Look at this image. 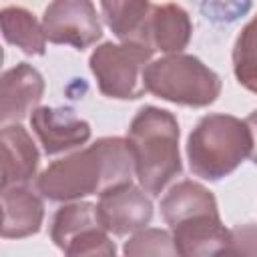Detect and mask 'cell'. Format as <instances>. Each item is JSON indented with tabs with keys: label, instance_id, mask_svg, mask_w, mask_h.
Wrapping results in <instances>:
<instances>
[{
	"label": "cell",
	"instance_id": "obj_20",
	"mask_svg": "<svg viewBox=\"0 0 257 257\" xmlns=\"http://www.w3.org/2000/svg\"><path fill=\"white\" fill-rule=\"evenodd\" d=\"M225 255H257V225L233 227Z\"/></svg>",
	"mask_w": 257,
	"mask_h": 257
},
{
	"label": "cell",
	"instance_id": "obj_9",
	"mask_svg": "<svg viewBox=\"0 0 257 257\" xmlns=\"http://www.w3.org/2000/svg\"><path fill=\"white\" fill-rule=\"evenodd\" d=\"M30 124L46 155L78 149L90 139V124L78 118L70 108L38 106L32 110Z\"/></svg>",
	"mask_w": 257,
	"mask_h": 257
},
{
	"label": "cell",
	"instance_id": "obj_8",
	"mask_svg": "<svg viewBox=\"0 0 257 257\" xmlns=\"http://www.w3.org/2000/svg\"><path fill=\"white\" fill-rule=\"evenodd\" d=\"M96 213L102 227L112 235H128L145 229L153 219V203L143 187L133 183L108 189L98 195Z\"/></svg>",
	"mask_w": 257,
	"mask_h": 257
},
{
	"label": "cell",
	"instance_id": "obj_11",
	"mask_svg": "<svg viewBox=\"0 0 257 257\" xmlns=\"http://www.w3.org/2000/svg\"><path fill=\"white\" fill-rule=\"evenodd\" d=\"M193 34V24L189 14L177 4H159L151 8L147 18L141 44L153 52L177 54L187 48Z\"/></svg>",
	"mask_w": 257,
	"mask_h": 257
},
{
	"label": "cell",
	"instance_id": "obj_1",
	"mask_svg": "<svg viewBox=\"0 0 257 257\" xmlns=\"http://www.w3.org/2000/svg\"><path fill=\"white\" fill-rule=\"evenodd\" d=\"M135 171L126 139L104 137L82 151L50 163L36 179V189L48 201H76L131 183Z\"/></svg>",
	"mask_w": 257,
	"mask_h": 257
},
{
	"label": "cell",
	"instance_id": "obj_13",
	"mask_svg": "<svg viewBox=\"0 0 257 257\" xmlns=\"http://www.w3.org/2000/svg\"><path fill=\"white\" fill-rule=\"evenodd\" d=\"M44 219L42 199L28 185L2 187V229L4 239H22L40 231Z\"/></svg>",
	"mask_w": 257,
	"mask_h": 257
},
{
	"label": "cell",
	"instance_id": "obj_15",
	"mask_svg": "<svg viewBox=\"0 0 257 257\" xmlns=\"http://www.w3.org/2000/svg\"><path fill=\"white\" fill-rule=\"evenodd\" d=\"M205 213H219L217 201L209 189L195 181H181L173 185L161 199V215L169 227Z\"/></svg>",
	"mask_w": 257,
	"mask_h": 257
},
{
	"label": "cell",
	"instance_id": "obj_5",
	"mask_svg": "<svg viewBox=\"0 0 257 257\" xmlns=\"http://www.w3.org/2000/svg\"><path fill=\"white\" fill-rule=\"evenodd\" d=\"M153 50L137 42H104L90 54V70L98 90L108 98H141L145 88L143 72L151 62Z\"/></svg>",
	"mask_w": 257,
	"mask_h": 257
},
{
	"label": "cell",
	"instance_id": "obj_12",
	"mask_svg": "<svg viewBox=\"0 0 257 257\" xmlns=\"http://www.w3.org/2000/svg\"><path fill=\"white\" fill-rule=\"evenodd\" d=\"M173 229V245L177 255H225L229 245V229L223 227L219 213H205L177 223Z\"/></svg>",
	"mask_w": 257,
	"mask_h": 257
},
{
	"label": "cell",
	"instance_id": "obj_18",
	"mask_svg": "<svg viewBox=\"0 0 257 257\" xmlns=\"http://www.w3.org/2000/svg\"><path fill=\"white\" fill-rule=\"evenodd\" d=\"M233 70L241 86L257 74V16L243 26L233 46Z\"/></svg>",
	"mask_w": 257,
	"mask_h": 257
},
{
	"label": "cell",
	"instance_id": "obj_7",
	"mask_svg": "<svg viewBox=\"0 0 257 257\" xmlns=\"http://www.w3.org/2000/svg\"><path fill=\"white\" fill-rule=\"evenodd\" d=\"M46 40L70 44L78 50L92 46L102 36L96 8L90 0H52L42 16Z\"/></svg>",
	"mask_w": 257,
	"mask_h": 257
},
{
	"label": "cell",
	"instance_id": "obj_2",
	"mask_svg": "<svg viewBox=\"0 0 257 257\" xmlns=\"http://www.w3.org/2000/svg\"><path fill=\"white\" fill-rule=\"evenodd\" d=\"M135 175L145 193L157 197L183 171L179 155V122L157 106H143L126 133Z\"/></svg>",
	"mask_w": 257,
	"mask_h": 257
},
{
	"label": "cell",
	"instance_id": "obj_10",
	"mask_svg": "<svg viewBox=\"0 0 257 257\" xmlns=\"http://www.w3.org/2000/svg\"><path fill=\"white\" fill-rule=\"evenodd\" d=\"M44 94L42 74L28 62L8 68L0 80V120L18 122L36 108Z\"/></svg>",
	"mask_w": 257,
	"mask_h": 257
},
{
	"label": "cell",
	"instance_id": "obj_4",
	"mask_svg": "<svg viewBox=\"0 0 257 257\" xmlns=\"http://www.w3.org/2000/svg\"><path fill=\"white\" fill-rule=\"evenodd\" d=\"M147 92L183 106H209L221 92V78L191 54H167L147 64Z\"/></svg>",
	"mask_w": 257,
	"mask_h": 257
},
{
	"label": "cell",
	"instance_id": "obj_3",
	"mask_svg": "<svg viewBox=\"0 0 257 257\" xmlns=\"http://www.w3.org/2000/svg\"><path fill=\"white\" fill-rule=\"evenodd\" d=\"M251 149L253 137L245 120L231 114H207L189 135V167L205 181H219L231 175Z\"/></svg>",
	"mask_w": 257,
	"mask_h": 257
},
{
	"label": "cell",
	"instance_id": "obj_16",
	"mask_svg": "<svg viewBox=\"0 0 257 257\" xmlns=\"http://www.w3.org/2000/svg\"><path fill=\"white\" fill-rule=\"evenodd\" d=\"M102 18L120 42L141 44V36L151 14L149 0H100Z\"/></svg>",
	"mask_w": 257,
	"mask_h": 257
},
{
	"label": "cell",
	"instance_id": "obj_6",
	"mask_svg": "<svg viewBox=\"0 0 257 257\" xmlns=\"http://www.w3.org/2000/svg\"><path fill=\"white\" fill-rule=\"evenodd\" d=\"M50 239L54 245L72 257L100 255L110 257L116 253L108 231L102 227L96 205L92 203H70L60 207L50 223Z\"/></svg>",
	"mask_w": 257,
	"mask_h": 257
},
{
	"label": "cell",
	"instance_id": "obj_19",
	"mask_svg": "<svg viewBox=\"0 0 257 257\" xmlns=\"http://www.w3.org/2000/svg\"><path fill=\"white\" fill-rule=\"evenodd\" d=\"M128 257H141V255H177L173 245V235L163 229H141L137 231L122 249Z\"/></svg>",
	"mask_w": 257,
	"mask_h": 257
},
{
	"label": "cell",
	"instance_id": "obj_21",
	"mask_svg": "<svg viewBox=\"0 0 257 257\" xmlns=\"http://www.w3.org/2000/svg\"><path fill=\"white\" fill-rule=\"evenodd\" d=\"M245 122L249 124V128H251V137H253V149H251V161L257 165V110H253L247 118H245Z\"/></svg>",
	"mask_w": 257,
	"mask_h": 257
},
{
	"label": "cell",
	"instance_id": "obj_17",
	"mask_svg": "<svg viewBox=\"0 0 257 257\" xmlns=\"http://www.w3.org/2000/svg\"><path fill=\"white\" fill-rule=\"evenodd\" d=\"M2 34L4 40L18 46L26 54H44L46 50V34L42 24L34 18L32 12L20 6H6L0 12Z\"/></svg>",
	"mask_w": 257,
	"mask_h": 257
},
{
	"label": "cell",
	"instance_id": "obj_14",
	"mask_svg": "<svg viewBox=\"0 0 257 257\" xmlns=\"http://www.w3.org/2000/svg\"><path fill=\"white\" fill-rule=\"evenodd\" d=\"M2 149V187L26 185L38 169V149L24 126L4 124L0 133Z\"/></svg>",
	"mask_w": 257,
	"mask_h": 257
},
{
	"label": "cell",
	"instance_id": "obj_22",
	"mask_svg": "<svg viewBox=\"0 0 257 257\" xmlns=\"http://www.w3.org/2000/svg\"><path fill=\"white\" fill-rule=\"evenodd\" d=\"M245 88H247V90H251V92H255V94H257V74H255V76H253V78H251V80H249V82H247V84H245Z\"/></svg>",
	"mask_w": 257,
	"mask_h": 257
}]
</instances>
